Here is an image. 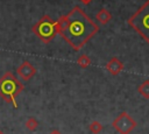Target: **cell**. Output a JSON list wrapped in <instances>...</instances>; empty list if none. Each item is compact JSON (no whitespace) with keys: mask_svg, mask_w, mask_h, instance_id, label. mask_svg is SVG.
I'll return each mask as SVG.
<instances>
[{"mask_svg":"<svg viewBox=\"0 0 149 134\" xmlns=\"http://www.w3.org/2000/svg\"><path fill=\"white\" fill-rule=\"evenodd\" d=\"M98 31L99 26L80 7L76 6L66 14V28L61 35L73 50L78 51Z\"/></svg>","mask_w":149,"mask_h":134,"instance_id":"6da1fadb","label":"cell"},{"mask_svg":"<svg viewBox=\"0 0 149 134\" xmlns=\"http://www.w3.org/2000/svg\"><path fill=\"white\" fill-rule=\"evenodd\" d=\"M23 90H24L23 84L10 71H7L0 77V97L7 104L14 105L15 108H17V104L15 99Z\"/></svg>","mask_w":149,"mask_h":134,"instance_id":"7a4b0ae2","label":"cell"},{"mask_svg":"<svg viewBox=\"0 0 149 134\" xmlns=\"http://www.w3.org/2000/svg\"><path fill=\"white\" fill-rule=\"evenodd\" d=\"M127 22L149 44V0H147Z\"/></svg>","mask_w":149,"mask_h":134,"instance_id":"3957f363","label":"cell"},{"mask_svg":"<svg viewBox=\"0 0 149 134\" xmlns=\"http://www.w3.org/2000/svg\"><path fill=\"white\" fill-rule=\"evenodd\" d=\"M33 33L44 43H49L57 35L56 21H54L49 15H44L31 27Z\"/></svg>","mask_w":149,"mask_h":134,"instance_id":"277c9868","label":"cell"},{"mask_svg":"<svg viewBox=\"0 0 149 134\" xmlns=\"http://www.w3.org/2000/svg\"><path fill=\"white\" fill-rule=\"evenodd\" d=\"M136 126H137V122L127 112H121L112 121V127L119 134H130Z\"/></svg>","mask_w":149,"mask_h":134,"instance_id":"5b68a950","label":"cell"},{"mask_svg":"<svg viewBox=\"0 0 149 134\" xmlns=\"http://www.w3.org/2000/svg\"><path fill=\"white\" fill-rule=\"evenodd\" d=\"M16 73L22 80H29L36 75V68L30 64L28 61H23L17 68H16Z\"/></svg>","mask_w":149,"mask_h":134,"instance_id":"8992f818","label":"cell"},{"mask_svg":"<svg viewBox=\"0 0 149 134\" xmlns=\"http://www.w3.org/2000/svg\"><path fill=\"white\" fill-rule=\"evenodd\" d=\"M106 70L111 73V75H113V76H116V75H119L122 70H123V63L118 58V57H112L108 62H107V64H106Z\"/></svg>","mask_w":149,"mask_h":134,"instance_id":"52a82bcc","label":"cell"},{"mask_svg":"<svg viewBox=\"0 0 149 134\" xmlns=\"http://www.w3.org/2000/svg\"><path fill=\"white\" fill-rule=\"evenodd\" d=\"M95 19L100 24H107L112 20V13L109 10H107L106 8H101L97 12Z\"/></svg>","mask_w":149,"mask_h":134,"instance_id":"ba28073f","label":"cell"},{"mask_svg":"<svg viewBox=\"0 0 149 134\" xmlns=\"http://www.w3.org/2000/svg\"><path fill=\"white\" fill-rule=\"evenodd\" d=\"M137 91H139V93H140L143 98L149 99V79L142 82V83L137 86Z\"/></svg>","mask_w":149,"mask_h":134,"instance_id":"9c48e42d","label":"cell"},{"mask_svg":"<svg viewBox=\"0 0 149 134\" xmlns=\"http://www.w3.org/2000/svg\"><path fill=\"white\" fill-rule=\"evenodd\" d=\"M88 129H90V132H91L92 134H99V133H101V131L104 129V126H102V124L99 122L98 120H94V121H92V122L88 125Z\"/></svg>","mask_w":149,"mask_h":134,"instance_id":"30bf717a","label":"cell"},{"mask_svg":"<svg viewBox=\"0 0 149 134\" xmlns=\"http://www.w3.org/2000/svg\"><path fill=\"white\" fill-rule=\"evenodd\" d=\"M77 64H78L80 68L86 69V68H87V66H90V64H91V58H90L87 55L81 54V55L77 58Z\"/></svg>","mask_w":149,"mask_h":134,"instance_id":"8fae6325","label":"cell"},{"mask_svg":"<svg viewBox=\"0 0 149 134\" xmlns=\"http://www.w3.org/2000/svg\"><path fill=\"white\" fill-rule=\"evenodd\" d=\"M24 126H26V128H27L28 131H30V132H35V131L37 129V127H38V121H37L35 118L29 117V118L26 120Z\"/></svg>","mask_w":149,"mask_h":134,"instance_id":"7c38bea8","label":"cell"},{"mask_svg":"<svg viewBox=\"0 0 149 134\" xmlns=\"http://www.w3.org/2000/svg\"><path fill=\"white\" fill-rule=\"evenodd\" d=\"M49 134H62V133H61L58 129H56V128H55V129H51Z\"/></svg>","mask_w":149,"mask_h":134,"instance_id":"4fadbf2b","label":"cell"},{"mask_svg":"<svg viewBox=\"0 0 149 134\" xmlns=\"http://www.w3.org/2000/svg\"><path fill=\"white\" fill-rule=\"evenodd\" d=\"M79 1H81L83 3H85V5H87V3H90L91 1H93V0H79Z\"/></svg>","mask_w":149,"mask_h":134,"instance_id":"5bb4252c","label":"cell"},{"mask_svg":"<svg viewBox=\"0 0 149 134\" xmlns=\"http://www.w3.org/2000/svg\"><path fill=\"white\" fill-rule=\"evenodd\" d=\"M0 134H5V133H3V132H2V131H0Z\"/></svg>","mask_w":149,"mask_h":134,"instance_id":"9a60e30c","label":"cell"}]
</instances>
